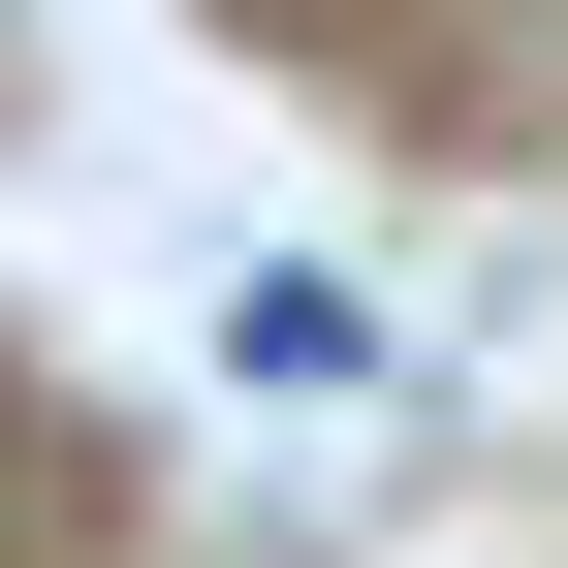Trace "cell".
I'll list each match as a JSON object with an SVG mask.
<instances>
[{"label":"cell","mask_w":568,"mask_h":568,"mask_svg":"<svg viewBox=\"0 0 568 568\" xmlns=\"http://www.w3.org/2000/svg\"><path fill=\"white\" fill-rule=\"evenodd\" d=\"M222 347H253V379H284V410H347V379H379V316H347V284H316V253H284V284H253V316H222Z\"/></svg>","instance_id":"cell-1"},{"label":"cell","mask_w":568,"mask_h":568,"mask_svg":"<svg viewBox=\"0 0 568 568\" xmlns=\"http://www.w3.org/2000/svg\"><path fill=\"white\" fill-rule=\"evenodd\" d=\"M253 32H316V0H253Z\"/></svg>","instance_id":"cell-2"}]
</instances>
